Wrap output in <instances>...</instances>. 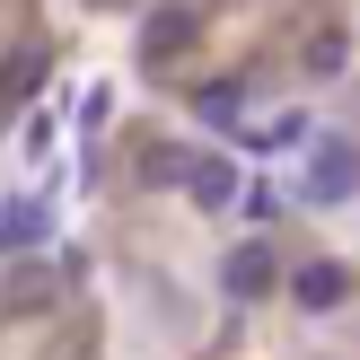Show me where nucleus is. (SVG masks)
Here are the masks:
<instances>
[{
	"label": "nucleus",
	"mask_w": 360,
	"mask_h": 360,
	"mask_svg": "<svg viewBox=\"0 0 360 360\" xmlns=\"http://www.w3.org/2000/svg\"><path fill=\"white\" fill-rule=\"evenodd\" d=\"M352 193H360V150L352 141H316L308 150V202L334 211V202H352Z\"/></svg>",
	"instance_id": "nucleus-1"
},
{
	"label": "nucleus",
	"mask_w": 360,
	"mask_h": 360,
	"mask_svg": "<svg viewBox=\"0 0 360 360\" xmlns=\"http://www.w3.org/2000/svg\"><path fill=\"white\" fill-rule=\"evenodd\" d=\"M220 290H229V299H264V290H281V255H273L264 238L229 246V255H220Z\"/></svg>",
	"instance_id": "nucleus-2"
},
{
	"label": "nucleus",
	"mask_w": 360,
	"mask_h": 360,
	"mask_svg": "<svg viewBox=\"0 0 360 360\" xmlns=\"http://www.w3.org/2000/svg\"><path fill=\"white\" fill-rule=\"evenodd\" d=\"M290 299H299L308 316H316V308H343V299H352V273L316 255V264H299V273H290Z\"/></svg>",
	"instance_id": "nucleus-3"
},
{
	"label": "nucleus",
	"mask_w": 360,
	"mask_h": 360,
	"mask_svg": "<svg viewBox=\"0 0 360 360\" xmlns=\"http://www.w3.org/2000/svg\"><path fill=\"white\" fill-rule=\"evenodd\" d=\"M44 238H53L44 202H0V246H9V255H44Z\"/></svg>",
	"instance_id": "nucleus-4"
},
{
	"label": "nucleus",
	"mask_w": 360,
	"mask_h": 360,
	"mask_svg": "<svg viewBox=\"0 0 360 360\" xmlns=\"http://www.w3.org/2000/svg\"><path fill=\"white\" fill-rule=\"evenodd\" d=\"M185 193H193V211H229L238 202V167L229 158H185Z\"/></svg>",
	"instance_id": "nucleus-5"
},
{
	"label": "nucleus",
	"mask_w": 360,
	"mask_h": 360,
	"mask_svg": "<svg viewBox=\"0 0 360 360\" xmlns=\"http://www.w3.org/2000/svg\"><path fill=\"white\" fill-rule=\"evenodd\" d=\"M53 290H62V273H53L44 255H18V264H9V281H0V299H9V308H44Z\"/></svg>",
	"instance_id": "nucleus-6"
},
{
	"label": "nucleus",
	"mask_w": 360,
	"mask_h": 360,
	"mask_svg": "<svg viewBox=\"0 0 360 360\" xmlns=\"http://www.w3.org/2000/svg\"><path fill=\"white\" fill-rule=\"evenodd\" d=\"M35 88H44V53H9V62H0V105L35 97Z\"/></svg>",
	"instance_id": "nucleus-7"
},
{
	"label": "nucleus",
	"mask_w": 360,
	"mask_h": 360,
	"mask_svg": "<svg viewBox=\"0 0 360 360\" xmlns=\"http://www.w3.org/2000/svg\"><path fill=\"white\" fill-rule=\"evenodd\" d=\"M176 44H193V18L185 9H158L150 27H141V53H176Z\"/></svg>",
	"instance_id": "nucleus-8"
},
{
	"label": "nucleus",
	"mask_w": 360,
	"mask_h": 360,
	"mask_svg": "<svg viewBox=\"0 0 360 360\" xmlns=\"http://www.w3.org/2000/svg\"><path fill=\"white\" fill-rule=\"evenodd\" d=\"M343 62H352V35H343V27H326V35L308 44V70H316V79H334Z\"/></svg>",
	"instance_id": "nucleus-9"
},
{
	"label": "nucleus",
	"mask_w": 360,
	"mask_h": 360,
	"mask_svg": "<svg viewBox=\"0 0 360 360\" xmlns=\"http://www.w3.org/2000/svg\"><path fill=\"white\" fill-rule=\"evenodd\" d=\"M185 158L193 150H141V176H150V185H185Z\"/></svg>",
	"instance_id": "nucleus-10"
}]
</instances>
